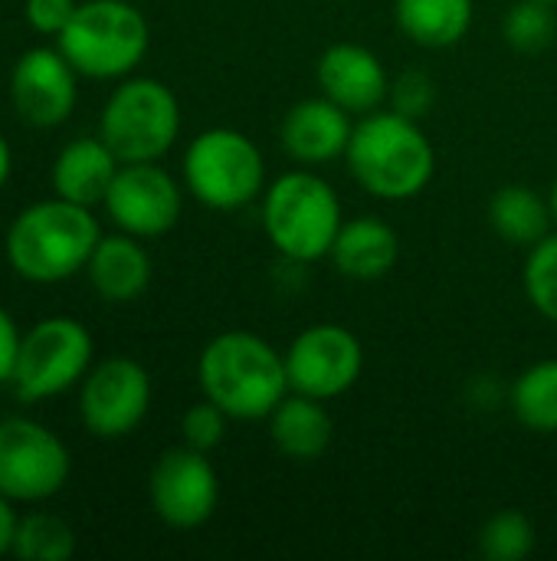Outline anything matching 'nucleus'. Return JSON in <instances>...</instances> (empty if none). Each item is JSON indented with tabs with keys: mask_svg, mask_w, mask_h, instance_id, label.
<instances>
[{
	"mask_svg": "<svg viewBox=\"0 0 557 561\" xmlns=\"http://www.w3.org/2000/svg\"><path fill=\"white\" fill-rule=\"evenodd\" d=\"M187 191L210 210H240L266 191V158L236 128H207L184 151Z\"/></svg>",
	"mask_w": 557,
	"mask_h": 561,
	"instance_id": "nucleus-6",
	"label": "nucleus"
},
{
	"mask_svg": "<svg viewBox=\"0 0 557 561\" xmlns=\"http://www.w3.org/2000/svg\"><path fill=\"white\" fill-rule=\"evenodd\" d=\"M102 240L92 207L53 197L26 207L7 230L3 250L16 276L30 283H62L85 270Z\"/></svg>",
	"mask_w": 557,
	"mask_h": 561,
	"instance_id": "nucleus-3",
	"label": "nucleus"
},
{
	"mask_svg": "<svg viewBox=\"0 0 557 561\" xmlns=\"http://www.w3.org/2000/svg\"><path fill=\"white\" fill-rule=\"evenodd\" d=\"M394 20L410 43L450 49L473 30L476 0H394Z\"/></svg>",
	"mask_w": 557,
	"mask_h": 561,
	"instance_id": "nucleus-21",
	"label": "nucleus"
},
{
	"mask_svg": "<svg viewBox=\"0 0 557 561\" xmlns=\"http://www.w3.org/2000/svg\"><path fill=\"white\" fill-rule=\"evenodd\" d=\"M433 82H430V76H423V72H401L397 76V82H391V99H394V108L397 112H404V115H410V118H420L423 112H430V105H433Z\"/></svg>",
	"mask_w": 557,
	"mask_h": 561,
	"instance_id": "nucleus-29",
	"label": "nucleus"
},
{
	"mask_svg": "<svg viewBox=\"0 0 557 561\" xmlns=\"http://www.w3.org/2000/svg\"><path fill=\"white\" fill-rule=\"evenodd\" d=\"M552 224L555 214L548 197L529 184H506L489 201V227L515 247H535L552 233Z\"/></svg>",
	"mask_w": 557,
	"mask_h": 561,
	"instance_id": "nucleus-22",
	"label": "nucleus"
},
{
	"mask_svg": "<svg viewBox=\"0 0 557 561\" xmlns=\"http://www.w3.org/2000/svg\"><path fill=\"white\" fill-rule=\"evenodd\" d=\"M535 549V526L515 510L496 513L479 533V552L489 561H522Z\"/></svg>",
	"mask_w": 557,
	"mask_h": 561,
	"instance_id": "nucleus-27",
	"label": "nucleus"
},
{
	"mask_svg": "<svg viewBox=\"0 0 557 561\" xmlns=\"http://www.w3.org/2000/svg\"><path fill=\"white\" fill-rule=\"evenodd\" d=\"M345 158L351 178L378 201H414L437 174V151L420 128V118L397 108L361 115Z\"/></svg>",
	"mask_w": 557,
	"mask_h": 561,
	"instance_id": "nucleus-1",
	"label": "nucleus"
},
{
	"mask_svg": "<svg viewBox=\"0 0 557 561\" xmlns=\"http://www.w3.org/2000/svg\"><path fill=\"white\" fill-rule=\"evenodd\" d=\"M10 552L23 561H62L76 552V533L53 513H30L16 523Z\"/></svg>",
	"mask_w": 557,
	"mask_h": 561,
	"instance_id": "nucleus-24",
	"label": "nucleus"
},
{
	"mask_svg": "<svg viewBox=\"0 0 557 561\" xmlns=\"http://www.w3.org/2000/svg\"><path fill=\"white\" fill-rule=\"evenodd\" d=\"M506 43L519 53H538L557 39L555 3L548 0H519L509 7L502 23Z\"/></svg>",
	"mask_w": 557,
	"mask_h": 561,
	"instance_id": "nucleus-25",
	"label": "nucleus"
},
{
	"mask_svg": "<svg viewBox=\"0 0 557 561\" xmlns=\"http://www.w3.org/2000/svg\"><path fill=\"white\" fill-rule=\"evenodd\" d=\"M548 204H552V214H555V224H557V178H555V184H552V194H548Z\"/></svg>",
	"mask_w": 557,
	"mask_h": 561,
	"instance_id": "nucleus-34",
	"label": "nucleus"
},
{
	"mask_svg": "<svg viewBox=\"0 0 557 561\" xmlns=\"http://www.w3.org/2000/svg\"><path fill=\"white\" fill-rule=\"evenodd\" d=\"M76 69L72 62L56 49L36 46L26 49L10 76V99L16 105V112L23 115V122L36 125V128H56L62 125L72 108H76Z\"/></svg>",
	"mask_w": 557,
	"mask_h": 561,
	"instance_id": "nucleus-14",
	"label": "nucleus"
},
{
	"mask_svg": "<svg viewBox=\"0 0 557 561\" xmlns=\"http://www.w3.org/2000/svg\"><path fill=\"white\" fill-rule=\"evenodd\" d=\"M266 421H269L272 447L295 463L318 460L328 450L332 431H335L332 417L325 411V401L309 398V394H295V391H289Z\"/></svg>",
	"mask_w": 557,
	"mask_h": 561,
	"instance_id": "nucleus-20",
	"label": "nucleus"
},
{
	"mask_svg": "<svg viewBox=\"0 0 557 561\" xmlns=\"http://www.w3.org/2000/svg\"><path fill=\"white\" fill-rule=\"evenodd\" d=\"M181 135L177 95L161 79H125L105 102L98 138L121 164L164 158Z\"/></svg>",
	"mask_w": 557,
	"mask_h": 561,
	"instance_id": "nucleus-7",
	"label": "nucleus"
},
{
	"mask_svg": "<svg viewBox=\"0 0 557 561\" xmlns=\"http://www.w3.org/2000/svg\"><path fill=\"white\" fill-rule=\"evenodd\" d=\"M76 0H26V20L36 33L59 36L76 13Z\"/></svg>",
	"mask_w": 557,
	"mask_h": 561,
	"instance_id": "nucleus-30",
	"label": "nucleus"
},
{
	"mask_svg": "<svg viewBox=\"0 0 557 561\" xmlns=\"http://www.w3.org/2000/svg\"><path fill=\"white\" fill-rule=\"evenodd\" d=\"M148 496L158 519L171 529H200L220 500V480L204 450L194 447H171L158 457Z\"/></svg>",
	"mask_w": 557,
	"mask_h": 561,
	"instance_id": "nucleus-12",
	"label": "nucleus"
},
{
	"mask_svg": "<svg viewBox=\"0 0 557 561\" xmlns=\"http://www.w3.org/2000/svg\"><path fill=\"white\" fill-rule=\"evenodd\" d=\"M522 286L535 312L557 325V233H548L535 247H529Z\"/></svg>",
	"mask_w": 557,
	"mask_h": 561,
	"instance_id": "nucleus-26",
	"label": "nucleus"
},
{
	"mask_svg": "<svg viewBox=\"0 0 557 561\" xmlns=\"http://www.w3.org/2000/svg\"><path fill=\"white\" fill-rule=\"evenodd\" d=\"M121 161L102 138H76L69 141L53 164V191L62 201L95 207L105 204V194L118 174Z\"/></svg>",
	"mask_w": 557,
	"mask_h": 561,
	"instance_id": "nucleus-18",
	"label": "nucleus"
},
{
	"mask_svg": "<svg viewBox=\"0 0 557 561\" xmlns=\"http://www.w3.org/2000/svg\"><path fill=\"white\" fill-rule=\"evenodd\" d=\"M151 408V378L135 358H105L82 378L79 414L92 437H128Z\"/></svg>",
	"mask_w": 557,
	"mask_h": 561,
	"instance_id": "nucleus-11",
	"label": "nucleus"
},
{
	"mask_svg": "<svg viewBox=\"0 0 557 561\" xmlns=\"http://www.w3.org/2000/svg\"><path fill=\"white\" fill-rule=\"evenodd\" d=\"M92 368V335L69 316L36 322L16 352L13 391L20 401H46L69 391Z\"/></svg>",
	"mask_w": 557,
	"mask_h": 561,
	"instance_id": "nucleus-8",
	"label": "nucleus"
},
{
	"mask_svg": "<svg viewBox=\"0 0 557 561\" xmlns=\"http://www.w3.org/2000/svg\"><path fill=\"white\" fill-rule=\"evenodd\" d=\"M16 523H20V516H16V510H13V500H7V496L0 493V559L13 549Z\"/></svg>",
	"mask_w": 557,
	"mask_h": 561,
	"instance_id": "nucleus-32",
	"label": "nucleus"
},
{
	"mask_svg": "<svg viewBox=\"0 0 557 561\" xmlns=\"http://www.w3.org/2000/svg\"><path fill=\"white\" fill-rule=\"evenodd\" d=\"M105 210L118 230L151 240L174 230L184 210V191L158 161H131L118 168L105 194Z\"/></svg>",
	"mask_w": 557,
	"mask_h": 561,
	"instance_id": "nucleus-13",
	"label": "nucleus"
},
{
	"mask_svg": "<svg viewBox=\"0 0 557 561\" xmlns=\"http://www.w3.org/2000/svg\"><path fill=\"white\" fill-rule=\"evenodd\" d=\"M20 332H16V322L10 319V312L0 306V385L13 378V368H16V352H20Z\"/></svg>",
	"mask_w": 557,
	"mask_h": 561,
	"instance_id": "nucleus-31",
	"label": "nucleus"
},
{
	"mask_svg": "<svg viewBox=\"0 0 557 561\" xmlns=\"http://www.w3.org/2000/svg\"><path fill=\"white\" fill-rule=\"evenodd\" d=\"M85 273H89L92 289L105 302H131L151 283V256L138 243V237L118 230L95 243L85 263Z\"/></svg>",
	"mask_w": 557,
	"mask_h": 561,
	"instance_id": "nucleus-19",
	"label": "nucleus"
},
{
	"mask_svg": "<svg viewBox=\"0 0 557 561\" xmlns=\"http://www.w3.org/2000/svg\"><path fill=\"white\" fill-rule=\"evenodd\" d=\"M151 30L144 13L128 0H85L56 36L59 53L79 76L121 79L148 53Z\"/></svg>",
	"mask_w": 557,
	"mask_h": 561,
	"instance_id": "nucleus-5",
	"label": "nucleus"
},
{
	"mask_svg": "<svg viewBox=\"0 0 557 561\" xmlns=\"http://www.w3.org/2000/svg\"><path fill=\"white\" fill-rule=\"evenodd\" d=\"M512 414L535 434H557V358L529 365L509 394Z\"/></svg>",
	"mask_w": 557,
	"mask_h": 561,
	"instance_id": "nucleus-23",
	"label": "nucleus"
},
{
	"mask_svg": "<svg viewBox=\"0 0 557 561\" xmlns=\"http://www.w3.org/2000/svg\"><path fill=\"white\" fill-rule=\"evenodd\" d=\"M315 79L322 95L338 102L351 115H368L381 108L391 95V76L381 56L361 43H335L318 56Z\"/></svg>",
	"mask_w": 557,
	"mask_h": 561,
	"instance_id": "nucleus-15",
	"label": "nucleus"
},
{
	"mask_svg": "<svg viewBox=\"0 0 557 561\" xmlns=\"http://www.w3.org/2000/svg\"><path fill=\"white\" fill-rule=\"evenodd\" d=\"M548 3H555V7H557V0H548Z\"/></svg>",
	"mask_w": 557,
	"mask_h": 561,
	"instance_id": "nucleus-35",
	"label": "nucleus"
},
{
	"mask_svg": "<svg viewBox=\"0 0 557 561\" xmlns=\"http://www.w3.org/2000/svg\"><path fill=\"white\" fill-rule=\"evenodd\" d=\"M351 131H355L351 112H345L328 95H312V99L295 102L282 115L279 141L292 161L305 168H318L335 158H345Z\"/></svg>",
	"mask_w": 557,
	"mask_h": 561,
	"instance_id": "nucleus-16",
	"label": "nucleus"
},
{
	"mask_svg": "<svg viewBox=\"0 0 557 561\" xmlns=\"http://www.w3.org/2000/svg\"><path fill=\"white\" fill-rule=\"evenodd\" d=\"M328 260L345 279L355 283H378L384 279L401 260V237L397 230L374 214H361L341 224Z\"/></svg>",
	"mask_w": 557,
	"mask_h": 561,
	"instance_id": "nucleus-17",
	"label": "nucleus"
},
{
	"mask_svg": "<svg viewBox=\"0 0 557 561\" xmlns=\"http://www.w3.org/2000/svg\"><path fill=\"white\" fill-rule=\"evenodd\" d=\"M72 473L69 447L30 417L0 421V493L13 503L56 496Z\"/></svg>",
	"mask_w": 557,
	"mask_h": 561,
	"instance_id": "nucleus-9",
	"label": "nucleus"
},
{
	"mask_svg": "<svg viewBox=\"0 0 557 561\" xmlns=\"http://www.w3.org/2000/svg\"><path fill=\"white\" fill-rule=\"evenodd\" d=\"M227 424H230V414H227L223 408H217L210 398H204L200 404H194V408L184 414V421H181V437H184L187 447L210 454L213 447L223 444Z\"/></svg>",
	"mask_w": 557,
	"mask_h": 561,
	"instance_id": "nucleus-28",
	"label": "nucleus"
},
{
	"mask_svg": "<svg viewBox=\"0 0 557 561\" xmlns=\"http://www.w3.org/2000/svg\"><path fill=\"white\" fill-rule=\"evenodd\" d=\"M10 145H7V138L0 135V187L7 184V178H10Z\"/></svg>",
	"mask_w": 557,
	"mask_h": 561,
	"instance_id": "nucleus-33",
	"label": "nucleus"
},
{
	"mask_svg": "<svg viewBox=\"0 0 557 561\" xmlns=\"http://www.w3.org/2000/svg\"><path fill=\"white\" fill-rule=\"evenodd\" d=\"M263 230L289 263L328 260L345 224L338 191L315 171L295 168L263 191Z\"/></svg>",
	"mask_w": 557,
	"mask_h": 561,
	"instance_id": "nucleus-4",
	"label": "nucleus"
},
{
	"mask_svg": "<svg viewBox=\"0 0 557 561\" xmlns=\"http://www.w3.org/2000/svg\"><path fill=\"white\" fill-rule=\"evenodd\" d=\"M282 355L289 388L318 401L348 394L364 371V348L358 335L338 322H318L302 329Z\"/></svg>",
	"mask_w": 557,
	"mask_h": 561,
	"instance_id": "nucleus-10",
	"label": "nucleus"
},
{
	"mask_svg": "<svg viewBox=\"0 0 557 561\" xmlns=\"http://www.w3.org/2000/svg\"><path fill=\"white\" fill-rule=\"evenodd\" d=\"M204 398L230 414V421H266L292 391L286 355L253 332H220L197 362Z\"/></svg>",
	"mask_w": 557,
	"mask_h": 561,
	"instance_id": "nucleus-2",
	"label": "nucleus"
}]
</instances>
